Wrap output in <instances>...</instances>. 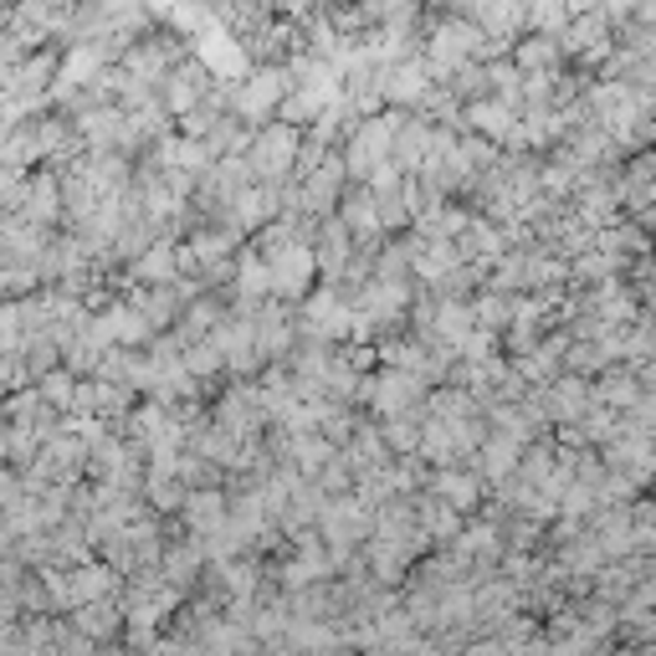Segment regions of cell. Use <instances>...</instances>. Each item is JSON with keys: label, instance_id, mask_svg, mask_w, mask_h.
Returning a JSON list of instances; mask_svg holds the SVG:
<instances>
[{"label": "cell", "instance_id": "obj_1", "mask_svg": "<svg viewBox=\"0 0 656 656\" xmlns=\"http://www.w3.org/2000/svg\"><path fill=\"white\" fill-rule=\"evenodd\" d=\"M405 123V114L401 108H390L385 118H365L359 129H354V139H349V150H344V175H354V180H370L374 169L390 159V139H395V129Z\"/></svg>", "mask_w": 656, "mask_h": 656}, {"label": "cell", "instance_id": "obj_2", "mask_svg": "<svg viewBox=\"0 0 656 656\" xmlns=\"http://www.w3.org/2000/svg\"><path fill=\"white\" fill-rule=\"evenodd\" d=\"M298 144H303V134H298V129L272 123V129L252 134L247 154H241V165L252 169V180H262V186H283V175L293 169V159H298Z\"/></svg>", "mask_w": 656, "mask_h": 656}, {"label": "cell", "instance_id": "obj_3", "mask_svg": "<svg viewBox=\"0 0 656 656\" xmlns=\"http://www.w3.org/2000/svg\"><path fill=\"white\" fill-rule=\"evenodd\" d=\"M287 93H293V77H287V68H257L252 77H247V83L231 93V103H236L231 118H247V123H267Z\"/></svg>", "mask_w": 656, "mask_h": 656}, {"label": "cell", "instance_id": "obj_4", "mask_svg": "<svg viewBox=\"0 0 656 656\" xmlns=\"http://www.w3.org/2000/svg\"><path fill=\"white\" fill-rule=\"evenodd\" d=\"M313 247H303V241H293V247H283V252L267 262V293H277V298H303L308 287H313Z\"/></svg>", "mask_w": 656, "mask_h": 656}, {"label": "cell", "instance_id": "obj_5", "mask_svg": "<svg viewBox=\"0 0 656 656\" xmlns=\"http://www.w3.org/2000/svg\"><path fill=\"white\" fill-rule=\"evenodd\" d=\"M374 93L405 114V103H421L426 93H431V72H426L421 57H410V62H390V68L374 72Z\"/></svg>", "mask_w": 656, "mask_h": 656}, {"label": "cell", "instance_id": "obj_6", "mask_svg": "<svg viewBox=\"0 0 656 656\" xmlns=\"http://www.w3.org/2000/svg\"><path fill=\"white\" fill-rule=\"evenodd\" d=\"M293 190H298V211H308V216H329V205H338V190H344V165L329 154L313 175H303V186H293Z\"/></svg>", "mask_w": 656, "mask_h": 656}, {"label": "cell", "instance_id": "obj_7", "mask_svg": "<svg viewBox=\"0 0 656 656\" xmlns=\"http://www.w3.org/2000/svg\"><path fill=\"white\" fill-rule=\"evenodd\" d=\"M195 62H201L205 72H211V83H226V77H236V72H247V47L236 41V36H226V32H211L201 36V47H195Z\"/></svg>", "mask_w": 656, "mask_h": 656}, {"label": "cell", "instance_id": "obj_8", "mask_svg": "<svg viewBox=\"0 0 656 656\" xmlns=\"http://www.w3.org/2000/svg\"><path fill=\"white\" fill-rule=\"evenodd\" d=\"M431 498L462 518V513H477V503H482V482H477L472 472H437V477H431Z\"/></svg>", "mask_w": 656, "mask_h": 656}, {"label": "cell", "instance_id": "obj_9", "mask_svg": "<svg viewBox=\"0 0 656 656\" xmlns=\"http://www.w3.org/2000/svg\"><path fill=\"white\" fill-rule=\"evenodd\" d=\"M462 118H467L472 129H477V139L482 144H508L513 139V108H503V103H492V98H477V103H467L462 108Z\"/></svg>", "mask_w": 656, "mask_h": 656}, {"label": "cell", "instance_id": "obj_10", "mask_svg": "<svg viewBox=\"0 0 656 656\" xmlns=\"http://www.w3.org/2000/svg\"><path fill=\"white\" fill-rule=\"evenodd\" d=\"M21 211L32 226H47V220L62 216V180L57 175H32L26 190H21Z\"/></svg>", "mask_w": 656, "mask_h": 656}, {"label": "cell", "instance_id": "obj_11", "mask_svg": "<svg viewBox=\"0 0 656 656\" xmlns=\"http://www.w3.org/2000/svg\"><path fill=\"white\" fill-rule=\"evenodd\" d=\"M72 631L83 641H93V646H103V641H114L118 631H123V616H118V606H108V600H93V606H77Z\"/></svg>", "mask_w": 656, "mask_h": 656}, {"label": "cell", "instance_id": "obj_12", "mask_svg": "<svg viewBox=\"0 0 656 656\" xmlns=\"http://www.w3.org/2000/svg\"><path fill=\"white\" fill-rule=\"evenodd\" d=\"M108 589H114V570L108 564H77L68 574V600L72 610L77 606H93V600H108Z\"/></svg>", "mask_w": 656, "mask_h": 656}, {"label": "cell", "instance_id": "obj_13", "mask_svg": "<svg viewBox=\"0 0 656 656\" xmlns=\"http://www.w3.org/2000/svg\"><path fill=\"white\" fill-rule=\"evenodd\" d=\"M186 518L190 528H195V539H211L220 523H226V498H220L216 488H205V492H186Z\"/></svg>", "mask_w": 656, "mask_h": 656}, {"label": "cell", "instance_id": "obj_14", "mask_svg": "<svg viewBox=\"0 0 656 656\" xmlns=\"http://www.w3.org/2000/svg\"><path fill=\"white\" fill-rule=\"evenodd\" d=\"M338 226L349 231V241H370V236L380 231V211H374L370 190H354L349 201H344V211H338Z\"/></svg>", "mask_w": 656, "mask_h": 656}, {"label": "cell", "instance_id": "obj_15", "mask_svg": "<svg viewBox=\"0 0 656 656\" xmlns=\"http://www.w3.org/2000/svg\"><path fill=\"white\" fill-rule=\"evenodd\" d=\"M349 231L338 226V220H323L319 231V252H313V267H323L329 277H344V262H349Z\"/></svg>", "mask_w": 656, "mask_h": 656}, {"label": "cell", "instance_id": "obj_16", "mask_svg": "<svg viewBox=\"0 0 656 656\" xmlns=\"http://www.w3.org/2000/svg\"><path fill=\"white\" fill-rule=\"evenodd\" d=\"M134 272L144 283H175V247H169V236L165 241H150V247L134 257Z\"/></svg>", "mask_w": 656, "mask_h": 656}, {"label": "cell", "instance_id": "obj_17", "mask_svg": "<svg viewBox=\"0 0 656 656\" xmlns=\"http://www.w3.org/2000/svg\"><path fill=\"white\" fill-rule=\"evenodd\" d=\"M482 472H488L492 482H508L518 472V441H508V437L482 441Z\"/></svg>", "mask_w": 656, "mask_h": 656}, {"label": "cell", "instance_id": "obj_18", "mask_svg": "<svg viewBox=\"0 0 656 656\" xmlns=\"http://www.w3.org/2000/svg\"><path fill=\"white\" fill-rule=\"evenodd\" d=\"M416 528H421L426 539L437 544V539H456V534H462V518H456L452 508H441L437 498H426L421 513H416Z\"/></svg>", "mask_w": 656, "mask_h": 656}, {"label": "cell", "instance_id": "obj_19", "mask_svg": "<svg viewBox=\"0 0 656 656\" xmlns=\"http://www.w3.org/2000/svg\"><path fill=\"white\" fill-rule=\"evenodd\" d=\"M405 570H410V554H405V549L370 539V574L380 580V585H395V580H401Z\"/></svg>", "mask_w": 656, "mask_h": 656}, {"label": "cell", "instance_id": "obj_20", "mask_svg": "<svg viewBox=\"0 0 656 656\" xmlns=\"http://www.w3.org/2000/svg\"><path fill=\"white\" fill-rule=\"evenodd\" d=\"M554 41L549 36H528V41H518L513 47V68L518 72H554Z\"/></svg>", "mask_w": 656, "mask_h": 656}, {"label": "cell", "instance_id": "obj_21", "mask_svg": "<svg viewBox=\"0 0 656 656\" xmlns=\"http://www.w3.org/2000/svg\"><path fill=\"white\" fill-rule=\"evenodd\" d=\"M36 395H41V405H47V410H72L77 380H72L68 370H47V374H41V385H36Z\"/></svg>", "mask_w": 656, "mask_h": 656}, {"label": "cell", "instance_id": "obj_22", "mask_svg": "<svg viewBox=\"0 0 656 656\" xmlns=\"http://www.w3.org/2000/svg\"><path fill=\"white\" fill-rule=\"evenodd\" d=\"M180 370H186L190 380H211V374L220 370V349L216 344H190V349L180 354Z\"/></svg>", "mask_w": 656, "mask_h": 656}, {"label": "cell", "instance_id": "obj_23", "mask_svg": "<svg viewBox=\"0 0 656 656\" xmlns=\"http://www.w3.org/2000/svg\"><path fill=\"white\" fill-rule=\"evenodd\" d=\"M416 452H426V456H431V462H452V456H456L452 426H437V421H431V426H426V431H421V446H416Z\"/></svg>", "mask_w": 656, "mask_h": 656}, {"label": "cell", "instance_id": "obj_24", "mask_svg": "<svg viewBox=\"0 0 656 656\" xmlns=\"http://www.w3.org/2000/svg\"><path fill=\"white\" fill-rule=\"evenodd\" d=\"M267 293V262H257V252H241V298L257 303Z\"/></svg>", "mask_w": 656, "mask_h": 656}, {"label": "cell", "instance_id": "obj_25", "mask_svg": "<svg viewBox=\"0 0 656 656\" xmlns=\"http://www.w3.org/2000/svg\"><path fill=\"white\" fill-rule=\"evenodd\" d=\"M380 441H385V446H395L401 456H416V446H421V431H416V421H390L385 431H380Z\"/></svg>", "mask_w": 656, "mask_h": 656}, {"label": "cell", "instance_id": "obj_26", "mask_svg": "<svg viewBox=\"0 0 656 656\" xmlns=\"http://www.w3.org/2000/svg\"><path fill=\"white\" fill-rule=\"evenodd\" d=\"M150 503L165 508V513H175V508L186 503V488H180L175 477H150Z\"/></svg>", "mask_w": 656, "mask_h": 656}, {"label": "cell", "instance_id": "obj_27", "mask_svg": "<svg viewBox=\"0 0 656 656\" xmlns=\"http://www.w3.org/2000/svg\"><path fill=\"white\" fill-rule=\"evenodd\" d=\"M570 272H574V277H616V272H621V262H616V257H606V252H595V257H580Z\"/></svg>", "mask_w": 656, "mask_h": 656}, {"label": "cell", "instance_id": "obj_28", "mask_svg": "<svg viewBox=\"0 0 656 656\" xmlns=\"http://www.w3.org/2000/svg\"><path fill=\"white\" fill-rule=\"evenodd\" d=\"M523 21H528V26H539V32H554V26L570 21V5H534V11H523Z\"/></svg>", "mask_w": 656, "mask_h": 656}]
</instances>
